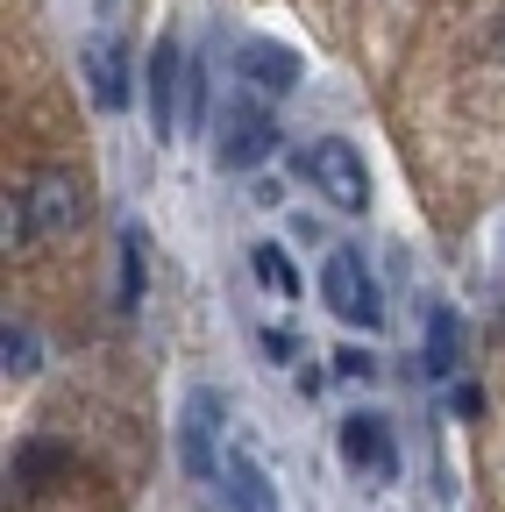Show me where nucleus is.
<instances>
[{"instance_id":"f3484780","label":"nucleus","mask_w":505,"mask_h":512,"mask_svg":"<svg viewBox=\"0 0 505 512\" xmlns=\"http://www.w3.org/2000/svg\"><path fill=\"white\" fill-rule=\"evenodd\" d=\"M335 370L342 377H377V356L370 349H335Z\"/></svg>"},{"instance_id":"7ed1b4c3","label":"nucleus","mask_w":505,"mask_h":512,"mask_svg":"<svg viewBox=\"0 0 505 512\" xmlns=\"http://www.w3.org/2000/svg\"><path fill=\"white\" fill-rule=\"evenodd\" d=\"M321 299H328V313L342 320V328H363V335L385 328V292H377V278H370V264H363L356 249H328Z\"/></svg>"},{"instance_id":"dca6fc26","label":"nucleus","mask_w":505,"mask_h":512,"mask_svg":"<svg viewBox=\"0 0 505 512\" xmlns=\"http://www.w3.org/2000/svg\"><path fill=\"white\" fill-rule=\"evenodd\" d=\"M0 242H8V256H15V249H29V221H22L15 185H8V207H0Z\"/></svg>"},{"instance_id":"f03ea898","label":"nucleus","mask_w":505,"mask_h":512,"mask_svg":"<svg viewBox=\"0 0 505 512\" xmlns=\"http://www.w3.org/2000/svg\"><path fill=\"white\" fill-rule=\"evenodd\" d=\"M292 171L321 192L328 207H342V214H363V207H370V171H363V157H356L349 136H313V143H299V150H292Z\"/></svg>"},{"instance_id":"f8f14e48","label":"nucleus","mask_w":505,"mask_h":512,"mask_svg":"<svg viewBox=\"0 0 505 512\" xmlns=\"http://www.w3.org/2000/svg\"><path fill=\"white\" fill-rule=\"evenodd\" d=\"M114 249H121V256H114V306L136 313V306H143V249H150V242H143V228L129 221V228L114 235Z\"/></svg>"},{"instance_id":"0eeeda50","label":"nucleus","mask_w":505,"mask_h":512,"mask_svg":"<svg viewBox=\"0 0 505 512\" xmlns=\"http://www.w3.org/2000/svg\"><path fill=\"white\" fill-rule=\"evenodd\" d=\"M342 463H349L356 477H370V484L399 477V448H392V427L377 420V413H349V420H342Z\"/></svg>"},{"instance_id":"a211bd4d","label":"nucleus","mask_w":505,"mask_h":512,"mask_svg":"<svg viewBox=\"0 0 505 512\" xmlns=\"http://www.w3.org/2000/svg\"><path fill=\"white\" fill-rule=\"evenodd\" d=\"M449 406H456L463 420H477V413H484V392H477V384H456V392H449Z\"/></svg>"},{"instance_id":"2eb2a0df","label":"nucleus","mask_w":505,"mask_h":512,"mask_svg":"<svg viewBox=\"0 0 505 512\" xmlns=\"http://www.w3.org/2000/svg\"><path fill=\"white\" fill-rule=\"evenodd\" d=\"M249 264H257V278L278 292V299H299V271H292V256L278 242H249Z\"/></svg>"},{"instance_id":"423d86ee","label":"nucleus","mask_w":505,"mask_h":512,"mask_svg":"<svg viewBox=\"0 0 505 512\" xmlns=\"http://www.w3.org/2000/svg\"><path fill=\"white\" fill-rule=\"evenodd\" d=\"M143 79H150V136H157V143H178V93H185V79H193V64H185V43H178V36H157Z\"/></svg>"},{"instance_id":"9b49d317","label":"nucleus","mask_w":505,"mask_h":512,"mask_svg":"<svg viewBox=\"0 0 505 512\" xmlns=\"http://www.w3.org/2000/svg\"><path fill=\"white\" fill-rule=\"evenodd\" d=\"M72 456L57 441H29V448H15V463H8V505L15 498H29V491H43L50 484V470H65Z\"/></svg>"},{"instance_id":"20e7f679","label":"nucleus","mask_w":505,"mask_h":512,"mask_svg":"<svg viewBox=\"0 0 505 512\" xmlns=\"http://www.w3.org/2000/svg\"><path fill=\"white\" fill-rule=\"evenodd\" d=\"M221 413H228V399L214 392V384H193L185 406H178V463H185V477H200V484H221V470H228Z\"/></svg>"},{"instance_id":"9d476101","label":"nucleus","mask_w":505,"mask_h":512,"mask_svg":"<svg viewBox=\"0 0 505 512\" xmlns=\"http://www.w3.org/2000/svg\"><path fill=\"white\" fill-rule=\"evenodd\" d=\"M221 491H228V512H278V491H271L264 463H249V456H228Z\"/></svg>"},{"instance_id":"6e6552de","label":"nucleus","mask_w":505,"mask_h":512,"mask_svg":"<svg viewBox=\"0 0 505 512\" xmlns=\"http://www.w3.org/2000/svg\"><path fill=\"white\" fill-rule=\"evenodd\" d=\"M235 64H242V79L257 86V93H292L306 79V64L292 43H271V36H242L235 43Z\"/></svg>"},{"instance_id":"f257e3e1","label":"nucleus","mask_w":505,"mask_h":512,"mask_svg":"<svg viewBox=\"0 0 505 512\" xmlns=\"http://www.w3.org/2000/svg\"><path fill=\"white\" fill-rule=\"evenodd\" d=\"M15 200H22V221H29V242H57V235H72L86 221V178L72 164H43L15 185Z\"/></svg>"},{"instance_id":"1a4fd4ad","label":"nucleus","mask_w":505,"mask_h":512,"mask_svg":"<svg viewBox=\"0 0 505 512\" xmlns=\"http://www.w3.org/2000/svg\"><path fill=\"white\" fill-rule=\"evenodd\" d=\"M86 79H93V107H107V114L129 107V50H121V36L100 29L86 43Z\"/></svg>"},{"instance_id":"39448f33","label":"nucleus","mask_w":505,"mask_h":512,"mask_svg":"<svg viewBox=\"0 0 505 512\" xmlns=\"http://www.w3.org/2000/svg\"><path fill=\"white\" fill-rule=\"evenodd\" d=\"M214 157L228 171H257L264 157H278V121L264 100H235L221 121H214Z\"/></svg>"},{"instance_id":"ddd939ff","label":"nucleus","mask_w":505,"mask_h":512,"mask_svg":"<svg viewBox=\"0 0 505 512\" xmlns=\"http://www.w3.org/2000/svg\"><path fill=\"white\" fill-rule=\"evenodd\" d=\"M456 363H463V328L449 306H434L427 313V377H449Z\"/></svg>"},{"instance_id":"4468645a","label":"nucleus","mask_w":505,"mask_h":512,"mask_svg":"<svg viewBox=\"0 0 505 512\" xmlns=\"http://www.w3.org/2000/svg\"><path fill=\"white\" fill-rule=\"evenodd\" d=\"M36 363H43L36 328H29V320H8V328H0V370H8V377H29Z\"/></svg>"}]
</instances>
